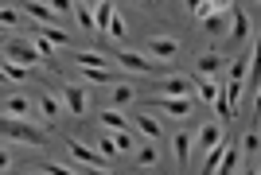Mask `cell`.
Segmentation results:
<instances>
[{"mask_svg": "<svg viewBox=\"0 0 261 175\" xmlns=\"http://www.w3.org/2000/svg\"><path fill=\"white\" fill-rule=\"evenodd\" d=\"M152 101V109H164V113H172V117H191V109H195V101L191 98H168V94H156Z\"/></svg>", "mask_w": 261, "mask_h": 175, "instance_id": "277c9868", "label": "cell"}, {"mask_svg": "<svg viewBox=\"0 0 261 175\" xmlns=\"http://www.w3.org/2000/svg\"><path fill=\"white\" fill-rule=\"evenodd\" d=\"M109 136H113V144H117V152L121 156H129L137 144H133V132L129 129H109Z\"/></svg>", "mask_w": 261, "mask_h": 175, "instance_id": "ac0fdd59", "label": "cell"}, {"mask_svg": "<svg viewBox=\"0 0 261 175\" xmlns=\"http://www.w3.org/2000/svg\"><path fill=\"white\" fill-rule=\"evenodd\" d=\"M191 82H195V90H199V101H207V105H215V101L222 98V90H218V82H211V78L195 74Z\"/></svg>", "mask_w": 261, "mask_h": 175, "instance_id": "7c38bea8", "label": "cell"}, {"mask_svg": "<svg viewBox=\"0 0 261 175\" xmlns=\"http://www.w3.org/2000/svg\"><path fill=\"white\" fill-rule=\"evenodd\" d=\"M133 98H137V90H133V86H125V82H117V86H113V109L129 105Z\"/></svg>", "mask_w": 261, "mask_h": 175, "instance_id": "603a6c76", "label": "cell"}, {"mask_svg": "<svg viewBox=\"0 0 261 175\" xmlns=\"http://www.w3.org/2000/svg\"><path fill=\"white\" fill-rule=\"evenodd\" d=\"M23 12H28L35 23H59V12H55L51 4H43V0H28V4H23Z\"/></svg>", "mask_w": 261, "mask_h": 175, "instance_id": "9c48e42d", "label": "cell"}, {"mask_svg": "<svg viewBox=\"0 0 261 175\" xmlns=\"http://www.w3.org/2000/svg\"><path fill=\"white\" fill-rule=\"evenodd\" d=\"M4 113H8V117H20V121H32V101L23 98V94H8V98H4Z\"/></svg>", "mask_w": 261, "mask_h": 175, "instance_id": "30bf717a", "label": "cell"}, {"mask_svg": "<svg viewBox=\"0 0 261 175\" xmlns=\"http://www.w3.org/2000/svg\"><path fill=\"white\" fill-rule=\"evenodd\" d=\"M101 125H106V129H129V121H125L121 109H106L101 113Z\"/></svg>", "mask_w": 261, "mask_h": 175, "instance_id": "484cf974", "label": "cell"}, {"mask_svg": "<svg viewBox=\"0 0 261 175\" xmlns=\"http://www.w3.org/2000/svg\"><path fill=\"white\" fill-rule=\"evenodd\" d=\"M191 90H195L191 78H164L160 86H156V94H168V98H191Z\"/></svg>", "mask_w": 261, "mask_h": 175, "instance_id": "ba28073f", "label": "cell"}, {"mask_svg": "<svg viewBox=\"0 0 261 175\" xmlns=\"http://www.w3.org/2000/svg\"><path fill=\"white\" fill-rule=\"evenodd\" d=\"M117 66H125V70H137V74H148V70H156V59L137 55V51H117Z\"/></svg>", "mask_w": 261, "mask_h": 175, "instance_id": "8992f818", "label": "cell"}, {"mask_svg": "<svg viewBox=\"0 0 261 175\" xmlns=\"http://www.w3.org/2000/svg\"><path fill=\"white\" fill-rule=\"evenodd\" d=\"M230 16H234V27H230V39H246V35H250V23H246V16L238 12V4L230 8Z\"/></svg>", "mask_w": 261, "mask_h": 175, "instance_id": "44dd1931", "label": "cell"}, {"mask_svg": "<svg viewBox=\"0 0 261 175\" xmlns=\"http://www.w3.org/2000/svg\"><path fill=\"white\" fill-rule=\"evenodd\" d=\"M148 55H152L156 63H175L179 43H175V39H168V35H152V39H148Z\"/></svg>", "mask_w": 261, "mask_h": 175, "instance_id": "5b68a950", "label": "cell"}, {"mask_svg": "<svg viewBox=\"0 0 261 175\" xmlns=\"http://www.w3.org/2000/svg\"><path fill=\"white\" fill-rule=\"evenodd\" d=\"M0 78H4V70H0Z\"/></svg>", "mask_w": 261, "mask_h": 175, "instance_id": "ab89813d", "label": "cell"}, {"mask_svg": "<svg viewBox=\"0 0 261 175\" xmlns=\"http://www.w3.org/2000/svg\"><path fill=\"white\" fill-rule=\"evenodd\" d=\"M0 70H4V78H28V66L12 63V59H4V63H0Z\"/></svg>", "mask_w": 261, "mask_h": 175, "instance_id": "f1b7e54d", "label": "cell"}, {"mask_svg": "<svg viewBox=\"0 0 261 175\" xmlns=\"http://www.w3.org/2000/svg\"><path fill=\"white\" fill-rule=\"evenodd\" d=\"M137 4H152V0H137Z\"/></svg>", "mask_w": 261, "mask_h": 175, "instance_id": "f35d334b", "label": "cell"}, {"mask_svg": "<svg viewBox=\"0 0 261 175\" xmlns=\"http://www.w3.org/2000/svg\"><path fill=\"white\" fill-rule=\"evenodd\" d=\"M63 105L74 113V117H86V109H90L86 90H82V86H63Z\"/></svg>", "mask_w": 261, "mask_h": 175, "instance_id": "52a82bcc", "label": "cell"}, {"mask_svg": "<svg viewBox=\"0 0 261 175\" xmlns=\"http://www.w3.org/2000/svg\"><path fill=\"white\" fill-rule=\"evenodd\" d=\"M218 140H222V125H215V121H207V125H199V136H195L199 152H207V148H215Z\"/></svg>", "mask_w": 261, "mask_h": 175, "instance_id": "8fae6325", "label": "cell"}, {"mask_svg": "<svg viewBox=\"0 0 261 175\" xmlns=\"http://www.w3.org/2000/svg\"><path fill=\"white\" fill-rule=\"evenodd\" d=\"M199 20H203V27H207V32H215V35L226 32V20H222V12H207V16H199Z\"/></svg>", "mask_w": 261, "mask_h": 175, "instance_id": "d4e9b609", "label": "cell"}, {"mask_svg": "<svg viewBox=\"0 0 261 175\" xmlns=\"http://www.w3.org/2000/svg\"><path fill=\"white\" fill-rule=\"evenodd\" d=\"M230 8H234V0H207V12H222V16H230Z\"/></svg>", "mask_w": 261, "mask_h": 175, "instance_id": "d6a6232c", "label": "cell"}, {"mask_svg": "<svg viewBox=\"0 0 261 175\" xmlns=\"http://www.w3.org/2000/svg\"><path fill=\"white\" fill-rule=\"evenodd\" d=\"M39 109H43V117L55 125L59 113H63V98H55V94H39Z\"/></svg>", "mask_w": 261, "mask_h": 175, "instance_id": "9a60e30c", "label": "cell"}, {"mask_svg": "<svg viewBox=\"0 0 261 175\" xmlns=\"http://www.w3.org/2000/svg\"><path fill=\"white\" fill-rule=\"evenodd\" d=\"M0 132H4V136H8V140L32 144V148H43V144H47V132H43V129H35L32 121L8 117V113H0Z\"/></svg>", "mask_w": 261, "mask_h": 175, "instance_id": "6da1fadb", "label": "cell"}, {"mask_svg": "<svg viewBox=\"0 0 261 175\" xmlns=\"http://www.w3.org/2000/svg\"><path fill=\"white\" fill-rule=\"evenodd\" d=\"M172 148H175V156H179V167H187V156H191V136H187V132H175V136H172Z\"/></svg>", "mask_w": 261, "mask_h": 175, "instance_id": "e0dca14e", "label": "cell"}, {"mask_svg": "<svg viewBox=\"0 0 261 175\" xmlns=\"http://www.w3.org/2000/svg\"><path fill=\"white\" fill-rule=\"evenodd\" d=\"M4 59H12V63H20V66H35L39 63V51H35L32 39H8L4 43Z\"/></svg>", "mask_w": 261, "mask_h": 175, "instance_id": "3957f363", "label": "cell"}, {"mask_svg": "<svg viewBox=\"0 0 261 175\" xmlns=\"http://www.w3.org/2000/svg\"><path fill=\"white\" fill-rule=\"evenodd\" d=\"M47 4H51V8L59 12V16H66V12H74V0H47Z\"/></svg>", "mask_w": 261, "mask_h": 175, "instance_id": "d590c367", "label": "cell"}, {"mask_svg": "<svg viewBox=\"0 0 261 175\" xmlns=\"http://www.w3.org/2000/svg\"><path fill=\"white\" fill-rule=\"evenodd\" d=\"M78 4H98V0H78Z\"/></svg>", "mask_w": 261, "mask_h": 175, "instance_id": "74e56055", "label": "cell"}, {"mask_svg": "<svg viewBox=\"0 0 261 175\" xmlns=\"http://www.w3.org/2000/svg\"><path fill=\"white\" fill-rule=\"evenodd\" d=\"M133 125H137V129H141L144 136H148V140H156V136H164V125H160V121L152 117V113H137V121H133Z\"/></svg>", "mask_w": 261, "mask_h": 175, "instance_id": "5bb4252c", "label": "cell"}, {"mask_svg": "<svg viewBox=\"0 0 261 175\" xmlns=\"http://www.w3.org/2000/svg\"><path fill=\"white\" fill-rule=\"evenodd\" d=\"M74 20L82 23L86 32H90V27H94V12H90V4H78V0H74Z\"/></svg>", "mask_w": 261, "mask_h": 175, "instance_id": "4316f807", "label": "cell"}, {"mask_svg": "<svg viewBox=\"0 0 261 175\" xmlns=\"http://www.w3.org/2000/svg\"><path fill=\"white\" fill-rule=\"evenodd\" d=\"M66 152H70V160H78V167H94V171H113V164H109L101 152H94L90 144H82L78 136H66Z\"/></svg>", "mask_w": 261, "mask_h": 175, "instance_id": "7a4b0ae2", "label": "cell"}, {"mask_svg": "<svg viewBox=\"0 0 261 175\" xmlns=\"http://www.w3.org/2000/svg\"><path fill=\"white\" fill-rule=\"evenodd\" d=\"M8 167H12V156L4 152V148H0V171H8Z\"/></svg>", "mask_w": 261, "mask_h": 175, "instance_id": "8d00e7d4", "label": "cell"}, {"mask_svg": "<svg viewBox=\"0 0 261 175\" xmlns=\"http://www.w3.org/2000/svg\"><path fill=\"white\" fill-rule=\"evenodd\" d=\"M187 12H191V16H207V0H187Z\"/></svg>", "mask_w": 261, "mask_h": 175, "instance_id": "e575fe53", "label": "cell"}, {"mask_svg": "<svg viewBox=\"0 0 261 175\" xmlns=\"http://www.w3.org/2000/svg\"><path fill=\"white\" fill-rule=\"evenodd\" d=\"M109 16H113V4H109V0H98V8H94V32L98 35H106Z\"/></svg>", "mask_w": 261, "mask_h": 175, "instance_id": "2e32d148", "label": "cell"}, {"mask_svg": "<svg viewBox=\"0 0 261 175\" xmlns=\"http://www.w3.org/2000/svg\"><path fill=\"white\" fill-rule=\"evenodd\" d=\"M257 129H250V132H246V140H242V148H246V152H250V156H257Z\"/></svg>", "mask_w": 261, "mask_h": 175, "instance_id": "836d02e7", "label": "cell"}, {"mask_svg": "<svg viewBox=\"0 0 261 175\" xmlns=\"http://www.w3.org/2000/svg\"><path fill=\"white\" fill-rule=\"evenodd\" d=\"M125 35H129V27H125V20L113 12V16H109V27H106V39H117V43H125Z\"/></svg>", "mask_w": 261, "mask_h": 175, "instance_id": "d6986e66", "label": "cell"}, {"mask_svg": "<svg viewBox=\"0 0 261 175\" xmlns=\"http://www.w3.org/2000/svg\"><path fill=\"white\" fill-rule=\"evenodd\" d=\"M156 160H160V152H156L152 144H148V148H141V152H137V164H141V167H156Z\"/></svg>", "mask_w": 261, "mask_h": 175, "instance_id": "f546056e", "label": "cell"}, {"mask_svg": "<svg viewBox=\"0 0 261 175\" xmlns=\"http://www.w3.org/2000/svg\"><path fill=\"white\" fill-rule=\"evenodd\" d=\"M82 74H86V82H98V86H109V82H113V70H109V66H86Z\"/></svg>", "mask_w": 261, "mask_h": 175, "instance_id": "ffe728a7", "label": "cell"}, {"mask_svg": "<svg viewBox=\"0 0 261 175\" xmlns=\"http://www.w3.org/2000/svg\"><path fill=\"white\" fill-rule=\"evenodd\" d=\"M250 63H253V55H250V59H246V55L234 59V66H230V78H234V82H242V78H246V70H250Z\"/></svg>", "mask_w": 261, "mask_h": 175, "instance_id": "83f0119b", "label": "cell"}, {"mask_svg": "<svg viewBox=\"0 0 261 175\" xmlns=\"http://www.w3.org/2000/svg\"><path fill=\"white\" fill-rule=\"evenodd\" d=\"M32 43H35V51H39V59H43V63H51V39L35 32V39H32Z\"/></svg>", "mask_w": 261, "mask_h": 175, "instance_id": "4dcf8cb0", "label": "cell"}, {"mask_svg": "<svg viewBox=\"0 0 261 175\" xmlns=\"http://www.w3.org/2000/svg\"><path fill=\"white\" fill-rule=\"evenodd\" d=\"M0 27H20V12L16 8H0Z\"/></svg>", "mask_w": 261, "mask_h": 175, "instance_id": "1f68e13d", "label": "cell"}, {"mask_svg": "<svg viewBox=\"0 0 261 175\" xmlns=\"http://www.w3.org/2000/svg\"><path fill=\"white\" fill-rule=\"evenodd\" d=\"M218 70H222V55H215V51L199 55V63H195V74H203V78H215Z\"/></svg>", "mask_w": 261, "mask_h": 175, "instance_id": "4fadbf2b", "label": "cell"}, {"mask_svg": "<svg viewBox=\"0 0 261 175\" xmlns=\"http://www.w3.org/2000/svg\"><path fill=\"white\" fill-rule=\"evenodd\" d=\"M98 152L106 156V160H121V152H117V144H113V136H109V129L98 136Z\"/></svg>", "mask_w": 261, "mask_h": 175, "instance_id": "cb8c5ba5", "label": "cell"}, {"mask_svg": "<svg viewBox=\"0 0 261 175\" xmlns=\"http://www.w3.org/2000/svg\"><path fill=\"white\" fill-rule=\"evenodd\" d=\"M222 152H226V148H222V140H218L215 148H207V152H203V156H207V164H203V171H207V175L218 171V164H222Z\"/></svg>", "mask_w": 261, "mask_h": 175, "instance_id": "7402d4cb", "label": "cell"}]
</instances>
